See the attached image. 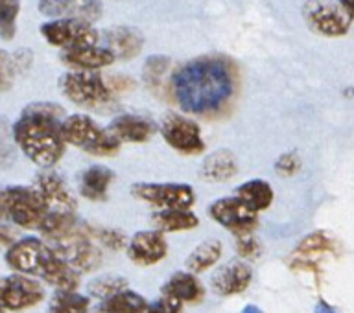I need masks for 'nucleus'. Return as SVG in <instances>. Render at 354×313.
Here are the masks:
<instances>
[{
	"label": "nucleus",
	"instance_id": "obj_1",
	"mask_svg": "<svg viewBox=\"0 0 354 313\" xmlns=\"http://www.w3.org/2000/svg\"><path fill=\"white\" fill-rule=\"evenodd\" d=\"M236 88L234 68L225 57L203 55L181 65L171 76V93L181 111L194 116L220 113Z\"/></svg>",
	"mask_w": 354,
	"mask_h": 313
},
{
	"label": "nucleus",
	"instance_id": "obj_2",
	"mask_svg": "<svg viewBox=\"0 0 354 313\" xmlns=\"http://www.w3.org/2000/svg\"><path fill=\"white\" fill-rule=\"evenodd\" d=\"M65 111L59 105L52 102L30 104L13 124V140L33 164L52 168L65 155Z\"/></svg>",
	"mask_w": 354,
	"mask_h": 313
},
{
	"label": "nucleus",
	"instance_id": "obj_3",
	"mask_svg": "<svg viewBox=\"0 0 354 313\" xmlns=\"http://www.w3.org/2000/svg\"><path fill=\"white\" fill-rule=\"evenodd\" d=\"M2 218L21 229H41L48 218L50 205L41 196L37 188L8 187L0 193Z\"/></svg>",
	"mask_w": 354,
	"mask_h": 313
},
{
	"label": "nucleus",
	"instance_id": "obj_4",
	"mask_svg": "<svg viewBox=\"0 0 354 313\" xmlns=\"http://www.w3.org/2000/svg\"><path fill=\"white\" fill-rule=\"evenodd\" d=\"M63 137L65 142L76 146L85 153L94 157H115L120 151V142L85 115L66 116L63 124Z\"/></svg>",
	"mask_w": 354,
	"mask_h": 313
},
{
	"label": "nucleus",
	"instance_id": "obj_5",
	"mask_svg": "<svg viewBox=\"0 0 354 313\" xmlns=\"http://www.w3.org/2000/svg\"><path fill=\"white\" fill-rule=\"evenodd\" d=\"M57 85H59L63 96L80 107L96 109V107H104L113 102V88L96 72H65L59 77Z\"/></svg>",
	"mask_w": 354,
	"mask_h": 313
},
{
	"label": "nucleus",
	"instance_id": "obj_6",
	"mask_svg": "<svg viewBox=\"0 0 354 313\" xmlns=\"http://www.w3.org/2000/svg\"><path fill=\"white\" fill-rule=\"evenodd\" d=\"M303 17L312 32L325 37H342L353 24V17L337 0H306Z\"/></svg>",
	"mask_w": 354,
	"mask_h": 313
},
{
	"label": "nucleus",
	"instance_id": "obj_7",
	"mask_svg": "<svg viewBox=\"0 0 354 313\" xmlns=\"http://www.w3.org/2000/svg\"><path fill=\"white\" fill-rule=\"evenodd\" d=\"M131 196L160 210H190L196 203L194 188L176 182H137L131 187Z\"/></svg>",
	"mask_w": 354,
	"mask_h": 313
},
{
	"label": "nucleus",
	"instance_id": "obj_8",
	"mask_svg": "<svg viewBox=\"0 0 354 313\" xmlns=\"http://www.w3.org/2000/svg\"><path fill=\"white\" fill-rule=\"evenodd\" d=\"M39 32L52 46L63 48L65 52L85 48V46H96L100 41V33L96 32L93 24L82 21H68V19L44 22L39 28Z\"/></svg>",
	"mask_w": 354,
	"mask_h": 313
},
{
	"label": "nucleus",
	"instance_id": "obj_9",
	"mask_svg": "<svg viewBox=\"0 0 354 313\" xmlns=\"http://www.w3.org/2000/svg\"><path fill=\"white\" fill-rule=\"evenodd\" d=\"M54 253V247L44 243L39 238H22L8 249L6 253V264L11 269L21 273V275H43L44 265Z\"/></svg>",
	"mask_w": 354,
	"mask_h": 313
},
{
	"label": "nucleus",
	"instance_id": "obj_10",
	"mask_svg": "<svg viewBox=\"0 0 354 313\" xmlns=\"http://www.w3.org/2000/svg\"><path fill=\"white\" fill-rule=\"evenodd\" d=\"M160 135L171 149L181 155H199L205 151L201 129L187 116L170 113L160 124Z\"/></svg>",
	"mask_w": 354,
	"mask_h": 313
},
{
	"label": "nucleus",
	"instance_id": "obj_11",
	"mask_svg": "<svg viewBox=\"0 0 354 313\" xmlns=\"http://www.w3.org/2000/svg\"><path fill=\"white\" fill-rule=\"evenodd\" d=\"M210 218L218 223V225L225 227L227 231L238 234H251L257 223H259V212L249 209L248 205L234 198H221L210 205L209 209Z\"/></svg>",
	"mask_w": 354,
	"mask_h": 313
},
{
	"label": "nucleus",
	"instance_id": "obj_12",
	"mask_svg": "<svg viewBox=\"0 0 354 313\" xmlns=\"http://www.w3.org/2000/svg\"><path fill=\"white\" fill-rule=\"evenodd\" d=\"M44 298V290L39 282L32 281L28 275L6 276L0 286V303L2 308L10 312H21L37 306Z\"/></svg>",
	"mask_w": 354,
	"mask_h": 313
},
{
	"label": "nucleus",
	"instance_id": "obj_13",
	"mask_svg": "<svg viewBox=\"0 0 354 313\" xmlns=\"http://www.w3.org/2000/svg\"><path fill=\"white\" fill-rule=\"evenodd\" d=\"M39 13L54 17L55 21H82L93 24L102 17L100 0H39Z\"/></svg>",
	"mask_w": 354,
	"mask_h": 313
},
{
	"label": "nucleus",
	"instance_id": "obj_14",
	"mask_svg": "<svg viewBox=\"0 0 354 313\" xmlns=\"http://www.w3.org/2000/svg\"><path fill=\"white\" fill-rule=\"evenodd\" d=\"M126 251L133 264L140 265V267H151L166 258L168 243H166L162 232L140 231L131 238Z\"/></svg>",
	"mask_w": 354,
	"mask_h": 313
},
{
	"label": "nucleus",
	"instance_id": "obj_15",
	"mask_svg": "<svg viewBox=\"0 0 354 313\" xmlns=\"http://www.w3.org/2000/svg\"><path fill=\"white\" fill-rule=\"evenodd\" d=\"M59 256L65 260L66 264H71L77 273H91L96 271L104 262L102 251H100L88 236H82L65 243V245H57L54 247Z\"/></svg>",
	"mask_w": 354,
	"mask_h": 313
},
{
	"label": "nucleus",
	"instance_id": "obj_16",
	"mask_svg": "<svg viewBox=\"0 0 354 313\" xmlns=\"http://www.w3.org/2000/svg\"><path fill=\"white\" fill-rule=\"evenodd\" d=\"M39 231L44 238H48L50 242H54L55 247L65 245L76 238L88 236V227L83 225L74 216V212H57V210L50 212Z\"/></svg>",
	"mask_w": 354,
	"mask_h": 313
},
{
	"label": "nucleus",
	"instance_id": "obj_17",
	"mask_svg": "<svg viewBox=\"0 0 354 313\" xmlns=\"http://www.w3.org/2000/svg\"><path fill=\"white\" fill-rule=\"evenodd\" d=\"M253 281V271L245 262H229L227 265L216 271L210 286L216 295L220 297H232L238 293H243Z\"/></svg>",
	"mask_w": 354,
	"mask_h": 313
},
{
	"label": "nucleus",
	"instance_id": "obj_18",
	"mask_svg": "<svg viewBox=\"0 0 354 313\" xmlns=\"http://www.w3.org/2000/svg\"><path fill=\"white\" fill-rule=\"evenodd\" d=\"M107 131L118 140L127 144H142L148 142L153 137L155 126L153 122L138 115H120L115 120H111Z\"/></svg>",
	"mask_w": 354,
	"mask_h": 313
},
{
	"label": "nucleus",
	"instance_id": "obj_19",
	"mask_svg": "<svg viewBox=\"0 0 354 313\" xmlns=\"http://www.w3.org/2000/svg\"><path fill=\"white\" fill-rule=\"evenodd\" d=\"M35 188L46 199L50 209L57 210V212H74L76 210L77 201L74 193L66 187L65 181L55 173H39Z\"/></svg>",
	"mask_w": 354,
	"mask_h": 313
},
{
	"label": "nucleus",
	"instance_id": "obj_20",
	"mask_svg": "<svg viewBox=\"0 0 354 313\" xmlns=\"http://www.w3.org/2000/svg\"><path fill=\"white\" fill-rule=\"evenodd\" d=\"M336 243L326 232H312L303 238V242L293 249V267H304V269H315V262L319 256L326 253H334Z\"/></svg>",
	"mask_w": 354,
	"mask_h": 313
},
{
	"label": "nucleus",
	"instance_id": "obj_21",
	"mask_svg": "<svg viewBox=\"0 0 354 313\" xmlns=\"http://www.w3.org/2000/svg\"><path fill=\"white\" fill-rule=\"evenodd\" d=\"M115 54L105 46H85V48H76L63 52L61 61L72 70L94 72L104 66H109L115 63Z\"/></svg>",
	"mask_w": 354,
	"mask_h": 313
},
{
	"label": "nucleus",
	"instance_id": "obj_22",
	"mask_svg": "<svg viewBox=\"0 0 354 313\" xmlns=\"http://www.w3.org/2000/svg\"><path fill=\"white\" fill-rule=\"evenodd\" d=\"M105 48L115 54L116 59H133L144 46L142 33L131 26H115L104 33Z\"/></svg>",
	"mask_w": 354,
	"mask_h": 313
},
{
	"label": "nucleus",
	"instance_id": "obj_23",
	"mask_svg": "<svg viewBox=\"0 0 354 313\" xmlns=\"http://www.w3.org/2000/svg\"><path fill=\"white\" fill-rule=\"evenodd\" d=\"M238 173V160L231 149H216L207 155L199 168V177L207 182H225Z\"/></svg>",
	"mask_w": 354,
	"mask_h": 313
},
{
	"label": "nucleus",
	"instance_id": "obj_24",
	"mask_svg": "<svg viewBox=\"0 0 354 313\" xmlns=\"http://www.w3.org/2000/svg\"><path fill=\"white\" fill-rule=\"evenodd\" d=\"M160 292L166 297L177 298L179 303H188L196 304L199 303L205 295V290L201 286V282L198 281V276L188 273V271H181V273H176L171 275L166 284L160 287Z\"/></svg>",
	"mask_w": 354,
	"mask_h": 313
},
{
	"label": "nucleus",
	"instance_id": "obj_25",
	"mask_svg": "<svg viewBox=\"0 0 354 313\" xmlns=\"http://www.w3.org/2000/svg\"><path fill=\"white\" fill-rule=\"evenodd\" d=\"M113 179L115 173L107 166H91L80 176V193L88 201H105Z\"/></svg>",
	"mask_w": 354,
	"mask_h": 313
},
{
	"label": "nucleus",
	"instance_id": "obj_26",
	"mask_svg": "<svg viewBox=\"0 0 354 313\" xmlns=\"http://www.w3.org/2000/svg\"><path fill=\"white\" fill-rule=\"evenodd\" d=\"M221 253H223V245L220 240H207V242L199 243L198 247L188 254V258L185 260V267L192 275L205 273L220 262Z\"/></svg>",
	"mask_w": 354,
	"mask_h": 313
},
{
	"label": "nucleus",
	"instance_id": "obj_27",
	"mask_svg": "<svg viewBox=\"0 0 354 313\" xmlns=\"http://www.w3.org/2000/svg\"><path fill=\"white\" fill-rule=\"evenodd\" d=\"M236 198L248 205L249 209H253L254 212H262V210L270 209L273 203V188L270 182L251 179L236 188Z\"/></svg>",
	"mask_w": 354,
	"mask_h": 313
},
{
	"label": "nucleus",
	"instance_id": "obj_28",
	"mask_svg": "<svg viewBox=\"0 0 354 313\" xmlns=\"http://www.w3.org/2000/svg\"><path fill=\"white\" fill-rule=\"evenodd\" d=\"M151 223L159 232H183L196 229L199 220L190 210H159L151 216Z\"/></svg>",
	"mask_w": 354,
	"mask_h": 313
},
{
	"label": "nucleus",
	"instance_id": "obj_29",
	"mask_svg": "<svg viewBox=\"0 0 354 313\" xmlns=\"http://www.w3.org/2000/svg\"><path fill=\"white\" fill-rule=\"evenodd\" d=\"M148 301L137 292L116 293L113 297L105 298L100 303V313H142L148 308Z\"/></svg>",
	"mask_w": 354,
	"mask_h": 313
},
{
	"label": "nucleus",
	"instance_id": "obj_30",
	"mask_svg": "<svg viewBox=\"0 0 354 313\" xmlns=\"http://www.w3.org/2000/svg\"><path fill=\"white\" fill-rule=\"evenodd\" d=\"M88 297H83L76 292H57L50 301L48 313H87Z\"/></svg>",
	"mask_w": 354,
	"mask_h": 313
},
{
	"label": "nucleus",
	"instance_id": "obj_31",
	"mask_svg": "<svg viewBox=\"0 0 354 313\" xmlns=\"http://www.w3.org/2000/svg\"><path fill=\"white\" fill-rule=\"evenodd\" d=\"M127 290V281L124 276H102V278H94L93 282H88L87 292L91 297L105 301V298L113 297L116 293H122Z\"/></svg>",
	"mask_w": 354,
	"mask_h": 313
},
{
	"label": "nucleus",
	"instance_id": "obj_32",
	"mask_svg": "<svg viewBox=\"0 0 354 313\" xmlns=\"http://www.w3.org/2000/svg\"><path fill=\"white\" fill-rule=\"evenodd\" d=\"M0 35L4 41H11L17 32V17L21 11V0H0Z\"/></svg>",
	"mask_w": 354,
	"mask_h": 313
},
{
	"label": "nucleus",
	"instance_id": "obj_33",
	"mask_svg": "<svg viewBox=\"0 0 354 313\" xmlns=\"http://www.w3.org/2000/svg\"><path fill=\"white\" fill-rule=\"evenodd\" d=\"M88 238L98 240L100 243H104V247L111 249V251H122L127 249V236L122 231L116 229H93L88 227Z\"/></svg>",
	"mask_w": 354,
	"mask_h": 313
},
{
	"label": "nucleus",
	"instance_id": "obj_34",
	"mask_svg": "<svg viewBox=\"0 0 354 313\" xmlns=\"http://www.w3.org/2000/svg\"><path fill=\"white\" fill-rule=\"evenodd\" d=\"M166 66H168V59L166 57H149L144 66V79L149 87H159L160 77L165 76Z\"/></svg>",
	"mask_w": 354,
	"mask_h": 313
},
{
	"label": "nucleus",
	"instance_id": "obj_35",
	"mask_svg": "<svg viewBox=\"0 0 354 313\" xmlns=\"http://www.w3.org/2000/svg\"><path fill=\"white\" fill-rule=\"evenodd\" d=\"M234 247L240 258L254 260L260 256V243L253 234H238L234 240Z\"/></svg>",
	"mask_w": 354,
	"mask_h": 313
},
{
	"label": "nucleus",
	"instance_id": "obj_36",
	"mask_svg": "<svg viewBox=\"0 0 354 313\" xmlns=\"http://www.w3.org/2000/svg\"><path fill=\"white\" fill-rule=\"evenodd\" d=\"M301 170V157L295 151H288V153L281 155L275 162V173L281 177H293Z\"/></svg>",
	"mask_w": 354,
	"mask_h": 313
},
{
	"label": "nucleus",
	"instance_id": "obj_37",
	"mask_svg": "<svg viewBox=\"0 0 354 313\" xmlns=\"http://www.w3.org/2000/svg\"><path fill=\"white\" fill-rule=\"evenodd\" d=\"M183 312V303H179L177 298L166 297L162 295L160 298L153 301L148 304V308L144 310L142 313H181Z\"/></svg>",
	"mask_w": 354,
	"mask_h": 313
},
{
	"label": "nucleus",
	"instance_id": "obj_38",
	"mask_svg": "<svg viewBox=\"0 0 354 313\" xmlns=\"http://www.w3.org/2000/svg\"><path fill=\"white\" fill-rule=\"evenodd\" d=\"M337 2L345 8V11H347L348 15L353 17V21H354V0H337Z\"/></svg>",
	"mask_w": 354,
	"mask_h": 313
},
{
	"label": "nucleus",
	"instance_id": "obj_39",
	"mask_svg": "<svg viewBox=\"0 0 354 313\" xmlns=\"http://www.w3.org/2000/svg\"><path fill=\"white\" fill-rule=\"evenodd\" d=\"M315 313H336V312H334V310H332L326 303H319L317 304V308H315Z\"/></svg>",
	"mask_w": 354,
	"mask_h": 313
},
{
	"label": "nucleus",
	"instance_id": "obj_40",
	"mask_svg": "<svg viewBox=\"0 0 354 313\" xmlns=\"http://www.w3.org/2000/svg\"><path fill=\"white\" fill-rule=\"evenodd\" d=\"M242 313H262V310H260L259 306H253V304H249V306H245V308H243Z\"/></svg>",
	"mask_w": 354,
	"mask_h": 313
},
{
	"label": "nucleus",
	"instance_id": "obj_41",
	"mask_svg": "<svg viewBox=\"0 0 354 313\" xmlns=\"http://www.w3.org/2000/svg\"><path fill=\"white\" fill-rule=\"evenodd\" d=\"M98 313H100V312H98Z\"/></svg>",
	"mask_w": 354,
	"mask_h": 313
}]
</instances>
